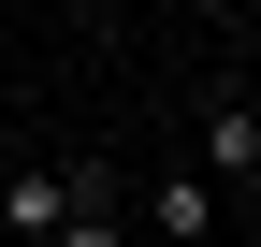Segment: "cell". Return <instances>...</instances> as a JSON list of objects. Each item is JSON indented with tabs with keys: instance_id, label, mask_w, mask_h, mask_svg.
Wrapping results in <instances>:
<instances>
[{
	"instance_id": "6da1fadb",
	"label": "cell",
	"mask_w": 261,
	"mask_h": 247,
	"mask_svg": "<svg viewBox=\"0 0 261 247\" xmlns=\"http://www.w3.org/2000/svg\"><path fill=\"white\" fill-rule=\"evenodd\" d=\"M130 218H145V233H174V247H189V233H218V218H232V189H218V175H203V160H174V175H130Z\"/></svg>"
},
{
	"instance_id": "7a4b0ae2",
	"label": "cell",
	"mask_w": 261,
	"mask_h": 247,
	"mask_svg": "<svg viewBox=\"0 0 261 247\" xmlns=\"http://www.w3.org/2000/svg\"><path fill=\"white\" fill-rule=\"evenodd\" d=\"M189 160H203L232 204H261V102H247V87H218V102H203V145H189Z\"/></svg>"
},
{
	"instance_id": "3957f363",
	"label": "cell",
	"mask_w": 261,
	"mask_h": 247,
	"mask_svg": "<svg viewBox=\"0 0 261 247\" xmlns=\"http://www.w3.org/2000/svg\"><path fill=\"white\" fill-rule=\"evenodd\" d=\"M0 233H73V160H29V175H0Z\"/></svg>"
}]
</instances>
